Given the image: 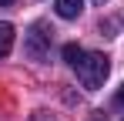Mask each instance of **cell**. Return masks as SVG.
<instances>
[{"mask_svg": "<svg viewBox=\"0 0 124 121\" xmlns=\"http://www.w3.org/2000/svg\"><path fill=\"white\" fill-rule=\"evenodd\" d=\"M10 51H14V27L0 24V57H7Z\"/></svg>", "mask_w": 124, "mask_h": 121, "instance_id": "4", "label": "cell"}, {"mask_svg": "<svg viewBox=\"0 0 124 121\" xmlns=\"http://www.w3.org/2000/svg\"><path fill=\"white\" fill-rule=\"evenodd\" d=\"M94 3H104V0H94Z\"/></svg>", "mask_w": 124, "mask_h": 121, "instance_id": "9", "label": "cell"}, {"mask_svg": "<svg viewBox=\"0 0 124 121\" xmlns=\"http://www.w3.org/2000/svg\"><path fill=\"white\" fill-rule=\"evenodd\" d=\"M91 121H107V118H104L101 111H94V114H91Z\"/></svg>", "mask_w": 124, "mask_h": 121, "instance_id": "6", "label": "cell"}, {"mask_svg": "<svg viewBox=\"0 0 124 121\" xmlns=\"http://www.w3.org/2000/svg\"><path fill=\"white\" fill-rule=\"evenodd\" d=\"M74 71H77V81H81L87 91H97V87H104V81H107L111 60L104 57V54H84V60Z\"/></svg>", "mask_w": 124, "mask_h": 121, "instance_id": "1", "label": "cell"}, {"mask_svg": "<svg viewBox=\"0 0 124 121\" xmlns=\"http://www.w3.org/2000/svg\"><path fill=\"white\" fill-rule=\"evenodd\" d=\"M117 104H124V87H121V91H117Z\"/></svg>", "mask_w": 124, "mask_h": 121, "instance_id": "7", "label": "cell"}, {"mask_svg": "<svg viewBox=\"0 0 124 121\" xmlns=\"http://www.w3.org/2000/svg\"><path fill=\"white\" fill-rule=\"evenodd\" d=\"M50 37H54V30H47L44 24H34L23 37V54L30 60H37V64H44L47 54H50Z\"/></svg>", "mask_w": 124, "mask_h": 121, "instance_id": "2", "label": "cell"}, {"mask_svg": "<svg viewBox=\"0 0 124 121\" xmlns=\"http://www.w3.org/2000/svg\"><path fill=\"white\" fill-rule=\"evenodd\" d=\"M54 10H57V17H64V20H74V17H81L84 0H57V3H54Z\"/></svg>", "mask_w": 124, "mask_h": 121, "instance_id": "3", "label": "cell"}, {"mask_svg": "<svg viewBox=\"0 0 124 121\" xmlns=\"http://www.w3.org/2000/svg\"><path fill=\"white\" fill-rule=\"evenodd\" d=\"M10 3H14V0H0V7H10Z\"/></svg>", "mask_w": 124, "mask_h": 121, "instance_id": "8", "label": "cell"}, {"mask_svg": "<svg viewBox=\"0 0 124 121\" xmlns=\"http://www.w3.org/2000/svg\"><path fill=\"white\" fill-rule=\"evenodd\" d=\"M84 54H87V51H84L81 44H64V60H67L70 67H77V64L84 60Z\"/></svg>", "mask_w": 124, "mask_h": 121, "instance_id": "5", "label": "cell"}]
</instances>
